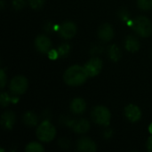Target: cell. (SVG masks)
<instances>
[{
    "label": "cell",
    "instance_id": "cell-1",
    "mask_svg": "<svg viewBox=\"0 0 152 152\" xmlns=\"http://www.w3.org/2000/svg\"><path fill=\"white\" fill-rule=\"evenodd\" d=\"M85 67L80 65H72L66 69L63 75L64 82L70 86H78L83 85L88 77Z\"/></svg>",
    "mask_w": 152,
    "mask_h": 152
},
{
    "label": "cell",
    "instance_id": "cell-2",
    "mask_svg": "<svg viewBox=\"0 0 152 152\" xmlns=\"http://www.w3.org/2000/svg\"><path fill=\"white\" fill-rule=\"evenodd\" d=\"M36 135L39 141L43 142H49L55 138L56 129L50 121L45 120L37 126Z\"/></svg>",
    "mask_w": 152,
    "mask_h": 152
},
{
    "label": "cell",
    "instance_id": "cell-3",
    "mask_svg": "<svg viewBox=\"0 0 152 152\" xmlns=\"http://www.w3.org/2000/svg\"><path fill=\"white\" fill-rule=\"evenodd\" d=\"M92 119L93 121L102 126H107L110 125L111 119V113L110 110L104 106H96L93 109L92 113Z\"/></svg>",
    "mask_w": 152,
    "mask_h": 152
},
{
    "label": "cell",
    "instance_id": "cell-4",
    "mask_svg": "<svg viewBox=\"0 0 152 152\" xmlns=\"http://www.w3.org/2000/svg\"><path fill=\"white\" fill-rule=\"evenodd\" d=\"M133 28L142 37H148L152 34V23L145 16L137 17L133 22Z\"/></svg>",
    "mask_w": 152,
    "mask_h": 152
},
{
    "label": "cell",
    "instance_id": "cell-5",
    "mask_svg": "<svg viewBox=\"0 0 152 152\" xmlns=\"http://www.w3.org/2000/svg\"><path fill=\"white\" fill-rule=\"evenodd\" d=\"M28 86V82L25 77L16 76L10 82L9 88L13 95L19 96V95L23 94L27 91Z\"/></svg>",
    "mask_w": 152,
    "mask_h": 152
},
{
    "label": "cell",
    "instance_id": "cell-6",
    "mask_svg": "<svg viewBox=\"0 0 152 152\" xmlns=\"http://www.w3.org/2000/svg\"><path fill=\"white\" fill-rule=\"evenodd\" d=\"M57 31L62 38L70 39L77 33V25L73 21H65L59 26Z\"/></svg>",
    "mask_w": 152,
    "mask_h": 152
},
{
    "label": "cell",
    "instance_id": "cell-7",
    "mask_svg": "<svg viewBox=\"0 0 152 152\" xmlns=\"http://www.w3.org/2000/svg\"><path fill=\"white\" fill-rule=\"evenodd\" d=\"M84 67L90 77H96L98 74H100V72L102 69V61L101 59H99L97 57L92 58L85 64Z\"/></svg>",
    "mask_w": 152,
    "mask_h": 152
},
{
    "label": "cell",
    "instance_id": "cell-8",
    "mask_svg": "<svg viewBox=\"0 0 152 152\" xmlns=\"http://www.w3.org/2000/svg\"><path fill=\"white\" fill-rule=\"evenodd\" d=\"M35 46L39 53H48V52L51 50L52 42L48 37L45 35H39L35 40Z\"/></svg>",
    "mask_w": 152,
    "mask_h": 152
},
{
    "label": "cell",
    "instance_id": "cell-9",
    "mask_svg": "<svg viewBox=\"0 0 152 152\" xmlns=\"http://www.w3.org/2000/svg\"><path fill=\"white\" fill-rule=\"evenodd\" d=\"M77 149L79 151L94 152L97 151L96 143L88 137H82L77 142Z\"/></svg>",
    "mask_w": 152,
    "mask_h": 152
},
{
    "label": "cell",
    "instance_id": "cell-10",
    "mask_svg": "<svg viewBox=\"0 0 152 152\" xmlns=\"http://www.w3.org/2000/svg\"><path fill=\"white\" fill-rule=\"evenodd\" d=\"M125 116L131 122H137L142 118L140 108L134 104H129L125 108Z\"/></svg>",
    "mask_w": 152,
    "mask_h": 152
},
{
    "label": "cell",
    "instance_id": "cell-11",
    "mask_svg": "<svg viewBox=\"0 0 152 152\" xmlns=\"http://www.w3.org/2000/svg\"><path fill=\"white\" fill-rule=\"evenodd\" d=\"M98 37L104 42L110 41L114 37V28L109 23H104L98 28Z\"/></svg>",
    "mask_w": 152,
    "mask_h": 152
},
{
    "label": "cell",
    "instance_id": "cell-12",
    "mask_svg": "<svg viewBox=\"0 0 152 152\" xmlns=\"http://www.w3.org/2000/svg\"><path fill=\"white\" fill-rule=\"evenodd\" d=\"M15 124V114L11 110L4 111L1 116V126L6 130H12Z\"/></svg>",
    "mask_w": 152,
    "mask_h": 152
},
{
    "label": "cell",
    "instance_id": "cell-13",
    "mask_svg": "<svg viewBox=\"0 0 152 152\" xmlns=\"http://www.w3.org/2000/svg\"><path fill=\"white\" fill-rule=\"evenodd\" d=\"M70 110L76 115L84 113L86 110V102L82 98H75L70 103Z\"/></svg>",
    "mask_w": 152,
    "mask_h": 152
},
{
    "label": "cell",
    "instance_id": "cell-14",
    "mask_svg": "<svg viewBox=\"0 0 152 152\" xmlns=\"http://www.w3.org/2000/svg\"><path fill=\"white\" fill-rule=\"evenodd\" d=\"M72 129L77 134H85L90 129V123L87 119L81 118L78 120H74L72 124Z\"/></svg>",
    "mask_w": 152,
    "mask_h": 152
},
{
    "label": "cell",
    "instance_id": "cell-15",
    "mask_svg": "<svg viewBox=\"0 0 152 152\" xmlns=\"http://www.w3.org/2000/svg\"><path fill=\"white\" fill-rule=\"evenodd\" d=\"M125 47L128 52L135 53L140 49V42L134 36H128L125 41Z\"/></svg>",
    "mask_w": 152,
    "mask_h": 152
},
{
    "label": "cell",
    "instance_id": "cell-16",
    "mask_svg": "<svg viewBox=\"0 0 152 152\" xmlns=\"http://www.w3.org/2000/svg\"><path fill=\"white\" fill-rule=\"evenodd\" d=\"M23 122L28 127H34L37 125V116L32 111H27L23 116Z\"/></svg>",
    "mask_w": 152,
    "mask_h": 152
},
{
    "label": "cell",
    "instance_id": "cell-17",
    "mask_svg": "<svg viewBox=\"0 0 152 152\" xmlns=\"http://www.w3.org/2000/svg\"><path fill=\"white\" fill-rule=\"evenodd\" d=\"M108 55L111 61H118L122 56L121 50L119 49V47L117 45H111L108 48Z\"/></svg>",
    "mask_w": 152,
    "mask_h": 152
},
{
    "label": "cell",
    "instance_id": "cell-18",
    "mask_svg": "<svg viewBox=\"0 0 152 152\" xmlns=\"http://www.w3.org/2000/svg\"><path fill=\"white\" fill-rule=\"evenodd\" d=\"M18 102H19V97L17 95H13V97H10L9 94L4 92H3L0 95V103L2 105V107H6L11 102L17 103Z\"/></svg>",
    "mask_w": 152,
    "mask_h": 152
},
{
    "label": "cell",
    "instance_id": "cell-19",
    "mask_svg": "<svg viewBox=\"0 0 152 152\" xmlns=\"http://www.w3.org/2000/svg\"><path fill=\"white\" fill-rule=\"evenodd\" d=\"M25 151L26 152H42L45 151V149H44L43 145H41L39 142H32L26 146Z\"/></svg>",
    "mask_w": 152,
    "mask_h": 152
},
{
    "label": "cell",
    "instance_id": "cell-20",
    "mask_svg": "<svg viewBox=\"0 0 152 152\" xmlns=\"http://www.w3.org/2000/svg\"><path fill=\"white\" fill-rule=\"evenodd\" d=\"M137 4L139 8L143 11L152 9V0H137Z\"/></svg>",
    "mask_w": 152,
    "mask_h": 152
},
{
    "label": "cell",
    "instance_id": "cell-21",
    "mask_svg": "<svg viewBox=\"0 0 152 152\" xmlns=\"http://www.w3.org/2000/svg\"><path fill=\"white\" fill-rule=\"evenodd\" d=\"M58 53L60 57H66L70 51V46L69 44H61L59 47H58Z\"/></svg>",
    "mask_w": 152,
    "mask_h": 152
},
{
    "label": "cell",
    "instance_id": "cell-22",
    "mask_svg": "<svg viewBox=\"0 0 152 152\" xmlns=\"http://www.w3.org/2000/svg\"><path fill=\"white\" fill-rule=\"evenodd\" d=\"M28 4L34 10H39L44 6L45 0H28Z\"/></svg>",
    "mask_w": 152,
    "mask_h": 152
},
{
    "label": "cell",
    "instance_id": "cell-23",
    "mask_svg": "<svg viewBox=\"0 0 152 152\" xmlns=\"http://www.w3.org/2000/svg\"><path fill=\"white\" fill-rule=\"evenodd\" d=\"M12 7L19 11V10H21L24 8L25 4H26V1L25 0H12Z\"/></svg>",
    "mask_w": 152,
    "mask_h": 152
},
{
    "label": "cell",
    "instance_id": "cell-24",
    "mask_svg": "<svg viewBox=\"0 0 152 152\" xmlns=\"http://www.w3.org/2000/svg\"><path fill=\"white\" fill-rule=\"evenodd\" d=\"M118 16L124 21H128L130 19V14L126 9H120L118 12Z\"/></svg>",
    "mask_w": 152,
    "mask_h": 152
},
{
    "label": "cell",
    "instance_id": "cell-25",
    "mask_svg": "<svg viewBox=\"0 0 152 152\" xmlns=\"http://www.w3.org/2000/svg\"><path fill=\"white\" fill-rule=\"evenodd\" d=\"M6 80H7V77L5 75V72L4 69L0 70V87L1 89L4 88V86L6 84Z\"/></svg>",
    "mask_w": 152,
    "mask_h": 152
},
{
    "label": "cell",
    "instance_id": "cell-26",
    "mask_svg": "<svg viewBox=\"0 0 152 152\" xmlns=\"http://www.w3.org/2000/svg\"><path fill=\"white\" fill-rule=\"evenodd\" d=\"M47 55H48L49 59L50 60H53V61H55V60H57L60 57L59 53H58V50H55V49H51L48 52Z\"/></svg>",
    "mask_w": 152,
    "mask_h": 152
},
{
    "label": "cell",
    "instance_id": "cell-27",
    "mask_svg": "<svg viewBox=\"0 0 152 152\" xmlns=\"http://www.w3.org/2000/svg\"><path fill=\"white\" fill-rule=\"evenodd\" d=\"M43 28L45 30V32L50 33V32H53V31L55 29V26H54V24H53V23H52V22L48 21V22H46V23H45V24H44Z\"/></svg>",
    "mask_w": 152,
    "mask_h": 152
},
{
    "label": "cell",
    "instance_id": "cell-28",
    "mask_svg": "<svg viewBox=\"0 0 152 152\" xmlns=\"http://www.w3.org/2000/svg\"><path fill=\"white\" fill-rule=\"evenodd\" d=\"M59 144L61 145V147H62V148H68L69 147V142L66 139V138H62V139H61L60 141H59Z\"/></svg>",
    "mask_w": 152,
    "mask_h": 152
},
{
    "label": "cell",
    "instance_id": "cell-29",
    "mask_svg": "<svg viewBox=\"0 0 152 152\" xmlns=\"http://www.w3.org/2000/svg\"><path fill=\"white\" fill-rule=\"evenodd\" d=\"M146 145H147V150H148V151L152 152V135L149 137Z\"/></svg>",
    "mask_w": 152,
    "mask_h": 152
},
{
    "label": "cell",
    "instance_id": "cell-30",
    "mask_svg": "<svg viewBox=\"0 0 152 152\" xmlns=\"http://www.w3.org/2000/svg\"><path fill=\"white\" fill-rule=\"evenodd\" d=\"M104 137L106 138V139H110L112 135H113V131L111 130V129H108V130H106L105 132H104Z\"/></svg>",
    "mask_w": 152,
    "mask_h": 152
},
{
    "label": "cell",
    "instance_id": "cell-31",
    "mask_svg": "<svg viewBox=\"0 0 152 152\" xmlns=\"http://www.w3.org/2000/svg\"><path fill=\"white\" fill-rule=\"evenodd\" d=\"M101 52H102V48L95 46L92 49V53H101Z\"/></svg>",
    "mask_w": 152,
    "mask_h": 152
},
{
    "label": "cell",
    "instance_id": "cell-32",
    "mask_svg": "<svg viewBox=\"0 0 152 152\" xmlns=\"http://www.w3.org/2000/svg\"><path fill=\"white\" fill-rule=\"evenodd\" d=\"M149 131H150V133L152 135V123L150 125V126H149Z\"/></svg>",
    "mask_w": 152,
    "mask_h": 152
},
{
    "label": "cell",
    "instance_id": "cell-33",
    "mask_svg": "<svg viewBox=\"0 0 152 152\" xmlns=\"http://www.w3.org/2000/svg\"><path fill=\"white\" fill-rule=\"evenodd\" d=\"M4 1L2 0V1H1V8H2V9L4 8Z\"/></svg>",
    "mask_w": 152,
    "mask_h": 152
}]
</instances>
